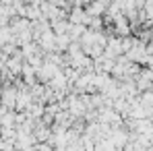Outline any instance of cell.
I'll return each mask as SVG.
<instances>
[{"instance_id": "obj_1", "label": "cell", "mask_w": 153, "mask_h": 151, "mask_svg": "<svg viewBox=\"0 0 153 151\" xmlns=\"http://www.w3.org/2000/svg\"><path fill=\"white\" fill-rule=\"evenodd\" d=\"M17 91H19V87L4 85L2 91H0V101H2L6 108H15V106H17Z\"/></svg>"}, {"instance_id": "obj_2", "label": "cell", "mask_w": 153, "mask_h": 151, "mask_svg": "<svg viewBox=\"0 0 153 151\" xmlns=\"http://www.w3.org/2000/svg\"><path fill=\"white\" fill-rule=\"evenodd\" d=\"M105 54L110 56V58H118L120 54H124L122 52V37H110V42L105 44Z\"/></svg>"}, {"instance_id": "obj_3", "label": "cell", "mask_w": 153, "mask_h": 151, "mask_svg": "<svg viewBox=\"0 0 153 151\" xmlns=\"http://www.w3.org/2000/svg\"><path fill=\"white\" fill-rule=\"evenodd\" d=\"M39 46H42L44 50H54V48H56V37H54L52 33L42 35V37H39Z\"/></svg>"}, {"instance_id": "obj_4", "label": "cell", "mask_w": 153, "mask_h": 151, "mask_svg": "<svg viewBox=\"0 0 153 151\" xmlns=\"http://www.w3.org/2000/svg\"><path fill=\"white\" fill-rule=\"evenodd\" d=\"M139 101H141L145 108H153V89L141 91V95H139Z\"/></svg>"}, {"instance_id": "obj_5", "label": "cell", "mask_w": 153, "mask_h": 151, "mask_svg": "<svg viewBox=\"0 0 153 151\" xmlns=\"http://www.w3.org/2000/svg\"><path fill=\"white\" fill-rule=\"evenodd\" d=\"M8 42H15V37L10 35L8 29H0V48H2L4 44H8Z\"/></svg>"}, {"instance_id": "obj_6", "label": "cell", "mask_w": 153, "mask_h": 151, "mask_svg": "<svg viewBox=\"0 0 153 151\" xmlns=\"http://www.w3.org/2000/svg\"><path fill=\"white\" fill-rule=\"evenodd\" d=\"M66 46H68V37H66V35H58V37H56V48L64 50Z\"/></svg>"}, {"instance_id": "obj_7", "label": "cell", "mask_w": 153, "mask_h": 151, "mask_svg": "<svg viewBox=\"0 0 153 151\" xmlns=\"http://www.w3.org/2000/svg\"><path fill=\"white\" fill-rule=\"evenodd\" d=\"M37 151H52L50 145H37Z\"/></svg>"}, {"instance_id": "obj_8", "label": "cell", "mask_w": 153, "mask_h": 151, "mask_svg": "<svg viewBox=\"0 0 153 151\" xmlns=\"http://www.w3.org/2000/svg\"><path fill=\"white\" fill-rule=\"evenodd\" d=\"M147 68H151V71H153V56L147 58Z\"/></svg>"}]
</instances>
